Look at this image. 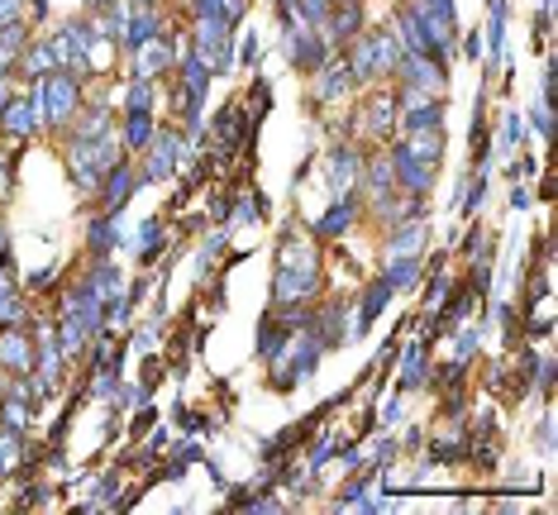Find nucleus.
<instances>
[{
	"mask_svg": "<svg viewBox=\"0 0 558 515\" xmlns=\"http://www.w3.org/2000/svg\"><path fill=\"white\" fill-rule=\"evenodd\" d=\"M349 44H353V48L344 53V62H349V77H353V86H373V82H383V77H391V72H397L401 48H397V39H391L387 29L353 34Z\"/></svg>",
	"mask_w": 558,
	"mask_h": 515,
	"instance_id": "f257e3e1",
	"label": "nucleus"
},
{
	"mask_svg": "<svg viewBox=\"0 0 558 515\" xmlns=\"http://www.w3.org/2000/svg\"><path fill=\"white\" fill-rule=\"evenodd\" d=\"M34 91H39V106H44V124H53V130L72 124V115L82 110V77L68 68L44 72V77L34 82Z\"/></svg>",
	"mask_w": 558,
	"mask_h": 515,
	"instance_id": "f03ea898",
	"label": "nucleus"
},
{
	"mask_svg": "<svg viewBox=\"0 0 558 515\" xmlns=\"http://www.w3.org/2000/svg\"><path fill=\"white\" fill-rule=\"evenodd\" d=\"M120 162L116 144H110V134H96V139H72L68 144V172L72 182L82 186V192H92V186L106 182V172Z\"/></svg>",
	"mask_w": 558,
	"mask_h": 515,
	"instance_id": "7ed1b4c3",
	"label": "nucleus"
},
{
	"mask_svg": "<svg viewBox=\"0 0 558 515\" xmlns=\"http://www.w3.org/2000/svg\"><path fill=\"white\" fill-rule=\"evenodd\" d=\"M287 58H291V68H301V72H315V68H320V62L329 58V44H325V34L315 29V24L287 20Z\"/></svg>",
	"mask_w": 558,
	"mask_h": 515,
	"instance_id": "20e7f679",
	"label": "nucleus"
},
{
	"mask_svg": "<svg viewBox=\"0 0 558 515\" xmlns=\"http://www.w3.org/2000/svg\"><path fill=\"white\" fill-rule=\"evenodd\" d=\"M359 124H363V134H373V139H391V130L401 124V96L387 91V86H377V91L363 100Z\"/></svg>",
	"mask_w": 558,
	"mask_h": 515,
	"instance_id": "39448f33",
	"label": "nucleus"
},
{
	"mask_svg": "<svg viewBox=\"0 0 558 515\" xmlns=\"http://www.w3.org/2000/svg\"><path fill=\"white\" fill-rule=\"evenodd\" d=\"M34 363H39V348H34L29 320H24V324H10V330H0V368L15 372V377H29Z\"/></svg>",
	"mask_w": 558,
	"mask_h": 515,
	"instance_id": "423d86ee",
	"label": "nucleus"
},
{
	"mask_svg": "<svg viewBox=\"0 0 558 515\" xmlns=\"http://www.w3.org/2000/svg\"><path fill=\"white\" fill-rule=\"evenodd\" d=\"M315 29L325 34V44H349L353 34H363V0H329L325 20L315 24Z\"/></svg>",
	"mask_w": 558,
	"mask_h": 515,
	"instance_id": "0eeeda50",
	"label": "nucleus"
},
{
	"mask_svg": "<svg viewBox=\"0 0 558 515\" xmlns=\"http://www.w3.org/2000/svg\"><path fill=\"white\" fill-rule=\"evenodd\" d=\"M315 292H320V262H301L296 272L291 268H277V282H272V296L277 306H287V301H311Z\"/></svg>",
	"mask_w": 558,
	"mask_h": 515,
	"instance_id": "6e6552de",
	"label": "nucleus"
},
{
	"mask_svg": "<svg viewBox=\"0 0 558 515\" xmlns=\"http://www.w3.org/2000/svg\"><path fill=\"white\" fill-rule=\"evenodd\" d=\"M391 177H397L401 192H411V196H425L429 192V182H435V168L429 162H421L411 154L405 144H397V154H391Z\"/></svg>",
	"mask_w": 558,
	"mask_h": 515,
	"instance_id": "1a4fd4ad",
	"label": "nucleus"
},
{
	"mask_svg": "<svg viewBox=\"0 0 558 515\" xmlns=\"http://www.w3.org/2000/svg\"><path fill=\"white\" fill-rule=\"evenodd\" d=\"M0 124H5L15 139H29V134L44 130V106H39V91L29 100H5V110H0Z\"/></svg>",
	"mask_w": 558,
	"mask_h": 515,
	"instance_id": "9d476101",
	"label": "nucleus"
},
{
	"mask_svg": "<svg viewBox=\"0 0 558 515\" xmlns=\"http://www.w3.org/2000/svg\"><path fill=\"white\" fill-rule=\"evenodd\" d=\"M154 154H148V168H144V182H162L168 172L177 168V154H182V134L168 130V134H154Z\"/></svg>",
	"mask_w": 558,
	"mask_h": 515,
	"instance_id": "9b49d317",
	"label": "nucleus"
},
{
	"mask_svg": "<svg viewBox=\"0 0 558 515\" xmlns=\"http://www.w3.org/2000/svg\"><path fill=\"white\" fill-rule=\"evenodd\" d=\"M172 62H177V53H172L168 34H158V39H148V44L134 48V72H138V77H148V82H154L162 68H172Z\"/></svg>",
	"mask_w": 558,
	"mask_h": 515,
	"instance_id": "f8f14e48",
	"label": "nucleus"
},
{
	"mask_svg": "<svg viewBox=\"0 0 558 515\" xmlns=\"http://www.w3.org/2000/svg\"><path fill=\"white\" fill-rule=\"evenodd\" d=\"M158 34H162V10H158V5H134V10H130V24H124V39H120V44L134 53L138 44L158 39Z\"/></svg>",
	"mask_w": 558,
	"mask_h": 515,
	"instance_id": "ddd939ff",
	"label": "nucleus"
},
{
	"mask_svg": "<svg viewBox=\"0 0 558 515\" xmlns=\"http://www.w3.org/2000/svg\"><path fill=\"white\" fill-rule=\"evenodd\" d=\"M320 82H315V100H339V96H349V86H353V77H349V62H344V53H339L335 62H320Z\"/></svg>",
	"mask_w": 558,
	"mask_h": 515,
	"instance_id": "4468645a",
	"label": "nucleus"
},
{
	"mask_svg": "<svg viewBox=\"0 0 558 515\" xmlns=\"http://www.w3.org/2000/svg\"><path fill=\"white\" fill-rule=\"evenodd\" d=\"M287 339H296V334H291L287 324L277 320V310H272V316H263V324H258V354H263V358H268V363H272V358H282Z\"/></svg>",
	"mask_w": 558,
	"mask_h": 515,
	"instance_id": "2eb2a0df",
	"label": "nucleus"
},
{
	"mask_svg": "<svg viewBox=\"0 0 558 515\" xmlns=\"http://www.w3.org/2000/svg\"><path fill=\"white\" fill-rule=\"evenodd\" d=\"M100 186H106V206L120 216L124 200H130V192H134V172H130V162H116V168L106 172V182H100Z\"/></svg>",
	"mask_w": 558,
	"mask_h": 515,
	"instance_id": "dca6fc26",
	"label": "nucleus"
},
{
	"mask_svg": "<svg viewBox=\"0 0 558 515\" xmlns=\"http://www.w3.org/2000/svg\"><path fill=\"white\" fill-rule=\"evenodd\" d=\"M154 144V115H148V110H130V115H124V148H148Z\"/></svg>",
	"mask_w": 558,
	"mask_h": 515,
	"instance_id": "f3484780",
	"label": "nucleus"
},
{
	"mask_svg": "<svg viewBox=\"0 0 558 515\" xmlns=\"http://www.w3.org/2000/svg\"><path fill=\"white\" fill-rule=\"evenodd\" d=\"M353 177H359V154H353V148H335V154H329V182H335L339 192H349Z\"/></svg>",
	"mask_w": 558,
	"mask_h": 515,
	"instance_id": "a211bd4d",
	"label": "nucleus"
},
{
	"mask_svg": "<svg viewBox=\"0 0 558 515\" xmlns=\"http://www.w3.org/2000/svg\"><path fill=\"white\" fill-rule=\"evenodd\" d=\"M387 296H391V282L387 278H377V286H367V296H363V316H359V330H367L377 316H383V306H387Z\"/></svg>",
	"mask_w": 558,
	"mask_h": 515,
	"instance_id": "6ab92c4d",
	"label": "nucleus"
},
{
	"mask_svg": "<svg viewBox=\"0 0 558 515\" xmlns=\"http://www.w3.org/2000/svg\"><path fill=\"white\" fill-rule=\"evenodd\" d=\"M58 62H53V48L48 44H29L20 53V72H29V77H44V72H53Z\"/></svg>",
	"mask_w": 558,
	"mask_h": 515,
	"instance_id": "aec40b11",
	"label": "nucleus"
},
{
	"mask_svg": "<svg viewBox=\"0 0 558 515\" xmlns=\"http://www.w3.org/2000/svg\"><path fill=\"white\" fill-rule=\"evenodd\" d=\"M353 216H359V210H353V200L344 196V200H339V210H329V216L320 220V230H315V234H320V238H339V234H344L349 224H353Z\"/></svg>",
	"mask_w": 558,
	"mask_h": 515,
	"instance_id": "412c9836",
	"label": "nucleus"
},
{
	"mask_svg": "<svg viewBox=\"0 0 558 515\" xmlns=\"http://www.w3.org/2000/svg\"><path fill=\"white\" fill-rule=\"evenodd\" d=\"M138 238H144V244H138V258L144 262H154L162 248H168V238H162V220H148L144 230H138Z\"/></svg>",
	"mask_w": 558,
	"mask_h": 515,
	"instance_id": "4be33fe9",
	"label": "nucleus"
},
{
	"mask_svg": "<svg viewBox=\"0 0 558 515\" xmlns=\"http://www.w3.org/2000/svg\"><path fill=\"white\" fill-rule=\"evenodd\" d=\"M387 282H391V292H401V286H415V282H421V262H415V254H411V258H397V262H391Z\"/></svg>",
	"mask_w": 558,
	"mask_h": 515,
	"instance_id": "5701e85b",
	"label": "nucleus"
},
{
	"mask_svg": "<svg viewBox=\"0 0 558 515\" xmlns=\"http://www.w3.org/2000/svg\"><path fill=\"white\" fill-rule=\"evenodd\" d=\"M421 244H425V224H421V220H415V224H411V230H397V244H391V248H387V254H391V258H405V254H421Z\"/></svg>",
	"mask_w": 558,
	"mask_h": 515,
	"instance_id": "b1692460",
	"label": "nucleus"
},
{
	"mask_svg": "<svg viewBox=\"0 0 558 515\" xmlns=\"http://www.w3.org/2000/svg\"><path fill=\"white\" fill-rule=\"evenodd\" d=\"M116 210H110V220H96L92 224V254L100 258V254H110V248H116Z\"/></svg>",
	"mask_w": 558,
	"mask_h": 515,
	"instance_id": "393cba45",
	"label": "nucleus"
},
{
	"mask_svg": "<svg viewBox=\"0 0 558 515\" xmlns=\"http://www.w3.org/2000/svg\"><path fill=\"white\" fill-rule=\"evenodd\" d=\"M124 106H130V110H148V106H154V82L134 77L130 82V100H124Z\"/></svg>",
	"mask_w": 558,
	"mask_h": 515,
	"instance_id": "a878e982",
	"label": "nucleus"
},
{
	"mask_svg": "<svg viewBox=\"0 0 558 515\" xmlns=\"http://www.w3.org/2000/svg\"><path fill=\"white\" fill-rule=\"evenodd\" d=\"M134 5H162V0H134Z\"/></svg>",
	"mask_w": 558,
	"mask_h": 515,
	"instance_id": "bb28decb",
	"label": "nucleus"
}]
</instances>
